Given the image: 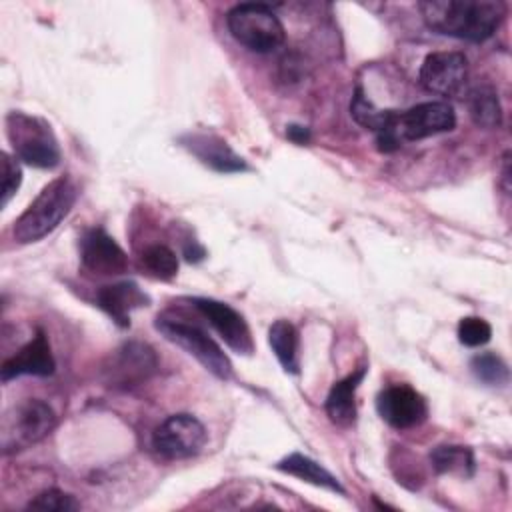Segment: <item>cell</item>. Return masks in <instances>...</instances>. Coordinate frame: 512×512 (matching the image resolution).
<instances>
[{
  "instance_id": "1",
  "label": "cell",
  "mask_w": 512,
  "mask_h": 512,
  "mask_svg": "<svg viewBox=\"0 0 512 512\" xmlns=\"http://www.w3.org/2000/svg\"><path fill=\"white\" fill-rule=\"evenodd\" d=\"M418 8L432 32L468 42L490 38L506 14L500 0H424Z\"/></svg>"
},
{
  "instance_id": "2",
  "label": "cell",
  "mask_w": 512,
  "mask_h": 512,
  "mask_svg": "<svg viewBox=\"0 0 512 512\" xmlns=\"http://www.w3.org/2000/svg\"><path fill=\"white\" fill-rule=\"evenodd\" d=\"M76 186L68 176L48 182L30 206L16 218L12 234L18 244L38 242L48 236L72 210L76 202Z\"/></svg>"
},
{
  "instance_id": "3",
  "label": "cell",
  "mask_w": 512,
  "mask_h": 512,
  "mask_svg": "<svg viewBox=\"0 0 512 512\" xmlns=\"http://www.w3.org/2000/svg\"><path fill=\"white\" fill-rule=\"evenodd\" d=\"M228 30L236 42L244 48L268 54L284 44L286 32L278 16L268 4L246 2L238 4L228 12Z\"/></svg>"
},
{
  "instance_id": "4",
  "label": "cell",
  "mask_w": 512,
  "mask_h": 512,
  "mask_svg": "<svg viewBox=\"0 0 512 512\" xmlns=\"http://www.w3.org/2000/svg\"><path fill=\"white\" fill-rule=\"evenodd\" d=\"M156 330L172 344L180 346L186 354L196 358L210 374L220 380L232 378V362L224 354V350L198 326L188 324L180 318L172 316H158L154 322Z\"/></svg>"
},
{
  "instance_id": "5",
  "label": "cell",
  "mask_w": 512,
  "mask_h": 512,
  "mask_svg": "<svg viewBox=\"0 0 512 512\" xmlns=\"http://www.w3.org/2000/svg\"><path fill=\"white\" fill-rule=\"evenodd\" d=\"M6 130L16 156L36 168H54L60 162V148L50 126L34 116L10 112Z\"/></svg>"
},
{
  "instance_id": "6",
  "label": "cell",
  "mask_w": 512,
  "mask_h": 512,
  "mask_svg": "<svg viewBox=\"0 0 512 512\" xmlns=\"http://www.w3.org/2000/svg\"><path fill=\"white\" fill-rule=\"evenodd\" d=\"M56 424L54 410L36 398L12 406L2 418V450L16 452L42 440Z\"/></svg>"
},
{
  "instance_id": "7",
  "label": "cell",
  "mask_w": 512,
  "mask_h": 512,
  "mask_svg": "<svg viewBox=\"0 0 512 512\" xmlns=\"http://www.w3.org/2000/svg\"><path fill=\"white\" fill-rule=\"evenodd\" d=\"M208 432L192 414L168 416L152 434V448L166 460L196 456L206 444Z\"/></svg>"
},
{
  "instance_id": "8",
  "label": "cell",
  "mask_w": 512,
  "mask_h": 512,
  "mask_svg": "<svg viewBox=\"0 0 512 512\" xmlns=\"http://www.w3.org/2000/svg\"><path fill=\"white\" fill-rule=\"evenodd\" d=\"M454 126L456 114L448 102H420L396 114V136L400 142H414L450 132Z\"/></svg>"
},
{
  "instance_id": "9",
  "label": "cell",
  "mask_w": 512,
  "mask_h": 512,
  "mask_svg": "<svg viewBox=\"0 0 512 512\" xmlns=\"http://www.w3.org/2000/svg\"><path fill=\"white\" fill-rule=\"evenodd\" d=\"M420 84L440 96H458L468 80V60L460 52H432L424 58Z\"/></svg>"
},
{
  "instance_id": "10",
  "label": "cell",
  "mask_w": 512,
  "mask_h": 512,
  "mask_svg": "<svg viewBox=\"0 0 512 512\" xmlns=\"http://www.w3.org/2000/svg\"><path fill=\"white\" fill-rule=\"evenodd\" d=\"M190 304H194V308L210 322V326L220 334L228 348L244 356L254 352L250 328L238 310L214 298H190Z\"/></svg>"
},
{
  "instance_id": "11",
  "label": "cell",
  "mask_w": 512,
  "mask_h": 512,
  "mask_svg": "<svg viewBox=\"0 0 512 512\" xmlns=\"http://www.w3.org/2000/svg\"><path fill=\"white\" fill-rule=\"evenodd\" d=\"M376 410L392 428H412L426 420L428 404L420 392L408 384H394L384 388L376 398Z\"/></svg>"
},
{
  "instance_id": "12",
  "label": "cell",
  "mask_w": 512,
  "mask_h": 512,
  "mask_svg": "<svg viewBox=\"0 0 512 512\" xmlns=\"http://www.w3.org/2000/svg\"><path fill=\"white\" fill-rule=\"evenodd\" d=\"M82 266L100 276L122 274L128 268V256L118 242L102 228H90L80 240Z\"/></svg>"
},
{
  "instance_id": "13",
  "label": "cell",
  "mask_w": 512,
  "mask_h": 512,
  "mask_svg": "<svg viewBox=\"0 0 512 512\" xmlns=\"http://www.w3.org/2000/svg\"><path fill=\"white\" fill-rule=\"evenodd\" d=\"M350 114L360 126L376 134L380 152H394L400 148V140L396 136V110L376 108L374 102L364 96L362 88H356L350 102Z\"/></svg>"
},
{
  "instance_id": "14",
  "label": "cell",
  "mask_w": 512,
  "mask_h": 512,
  "mask_svg": "<svg viewBox=\"0 0 512 512\" xmlns=\"http://www.w3.org/2000/svg\"><path fill=\"white\" fill-rule=\"evenodd\" d=\"M56 368L50 342L40 330L26 346H22L14 356L4 360L0 368L2 382L14 380L18 376H50Z\"/></svg>"
},
{
  "instance_id": "15",
  "label": "cell",
  "mask_w": 512,
  "mask_h": 512,
  "mask_svg": "<svg viewBox=\"0 0 512 512\" xmlns=\"http://www.w3.org/2000/svg\"><path fill=\"white\" fill-rule=\"evenodd\" d=\"M156 368V356L150 346L140 342H128L116 350L112 364L108 368L110 382L114 386H134L140 380H146Z\"/></svg>"
},
{
  "instance_id": "16",
  "label": "cell",
  "mask_w": 512,
  "mask_h": 512,
  "mask_svg": "<svg viewBox=\"0 0 512 512\" xmlns=\"http://www.w3.org/2000/svg\"><path fill=\"white\" fill-rule=\"evenodd\" d=\"M180 144L190 154H194L202 164L216 172L230 174L248 168L244 158L238 156L222 138L214 134H186L180 138Z\"/></svg>"
},
{
  "instance_id": "17",
  "label": "cell",
  "mask_w": 512,
  "mask_h": 512,
  "mask_svg": "<svg viewBox=\"0 0 512 512\" xmlns=\"http://www.w3.org/2000/svg\"><path fill=\"white\" fill-rule=\"evenodd\" d=\"M150 298L144 294L136 282L132 280H122L116 284L102 286L96 294V304L120 326L128 328L130 326V316L132 310L148 306Z\"/></svg>"
},
{
  "instance_id": "18",
  "label": "cell",
  "mask_w": 512,
  "mask_h": 512,
  "mask_svg": "<svg viewBox=\"0 0 512 512\" xmlns=\"http://www.w3.org/2000/svg\"><path fill=\"white\" fill-rule=\"evenodd\" d=\"M366 374V368H358L354 370L352 374H348L346 378L338 380L330 392H328V398H326V414L328 418L338 424V426H350L356 418V390L362 382Z\"/></svg>"
},
{
  "instance_id": "19",
  "label": "cell",
  "mask_w": 512,
  "mask_h": 512,
  "mask_svg": "<svg viewBox=\"0 0 512 512\" xmlns=\"http://www.w3.org/2000/svg\"><path fill=\"white\" fill-rule=\"evenodd\" d=\"M276 468L284 474H290V476H296L304 482H310L314 486H320V488H326L330 492H336V494H344V488L342 484L338 482V478L334 474H330L322 464H318L316 460L300 454V452H292L288 454L286 458H282Z\"/></svg>"
},
{
  "instance_id": "20",
  "label": "cell",
  "mask_w": 512,
  "mask_h": 512,
  "mask_svg": "<svg viewBox=\"0 0 512 512\" xmlns=\"http://www.w3.org/2000/svg\"><path fill=\"white\" fill-rule=\"evenodd\" d=\"M268 342L280 366L288 374L300 372V338L298 330L288 320H276L268 330Z\"/></svg>"
},
{
  "instance_id": "21",
  "label": "cell",
  "mask_w": 512,
  "mask_h": 512,
  "mask_svg": "<svg viewBox=\"0 0 512 512\" xmlns=\"http://www.w3.org/2000/svg\"><path fill=\"white\" fill-rule=\"evenodd\" d=\"M468 114L480 128H498L502 124V106L490 86H478L468 92Z\"/></svg>"
},
{
  "instance_id": "22",
  "label": "cell",
  "mask_w": 512,
  "mask_h": 512,
  "mask_svg": "<svg viewBox=\"0 0 512 512\" xmlns=\"http://www.w3.org/2000/svg\"><path fill=\"white\" fill-rule=\"evenodd\" d=\"M430 464L438 474H460L464 478L474 474V454L466 446H436L430 452Z\"/></svg>"
},
{
  "instance_id": "23",
  "label": "cell",
  "mask_w": 512,
  "mask_h": 512,
  "mask_svg": "<svg viewBox=\"0 0 512 512\" xmlns=\"http://www.w3.org/2000/svg\"><path fill=\"white\" fill-rule=\"evenodd\" d=\"M470 370L476 380L488 386H504L508 382V366L494 352H480L470 360Z\"/></svg>"
},
{
  "instance_id": "24",
  "label": "cell",
  "mask_w": 512,
  "mask_h": 512,
  "mask_svg": "<svg viewBox=\"0 0 512 512\" xmlns=\"http://www.w3.org/2000/svg\"><path fill=\"white\" fill-rule=\"evenodd\" d=\"M142 264L144 268L160 278V280H170L176 276L178 272V258L176 254L164 246V244H154V246H148L142 254Z\"/></svg>"
},
{
  "instance_id": "25",
  "label": "cell",
  "mask_w": 512,
  "mask_h": 512,
  "mask_svg": "<svg viewBox=\"0 0 512 512\" xmlns=\"http://www.w3.org/2000/svg\"><path fill=\"white\" fill-rule=\"evenodd\" d=\"M492 326L478 316H466L458 322V340L468 348H478L490 342Z\"/></svg>"
},
{
  "instance_id": "26",
  "label": "cell",
  "mask_w": 512,
  "mask_h": 512,
  "mask_svg": "<svg viewBox=\"0 0 512 512\" xmlns=\"http://www.w3.org/2000/svg\"><path fill=\"white\" fill-rule=\"evenodd\" d=\"M80 504L74 500L72 494H66L62 490H46L42 494H38L28 508L32 510H50V512H68V510H76Z\"/></svg>"
},
{
  "instance_id": "27",
  "label": "cell",
  "mask_w": 512,
  "mask_h": 512,
  "mask_svg": "<svg viewBox=\"0 0 512 512\" xmlns=\"http://www.w3.org/2000/svg\"><path fill=\"white\" fill-rule=\"evenodd\" d=\"M2 174V206H6L22 182V170L18 162L6 152L2 154Z\"/></svg>"
},
{
  "instance_id": "28",
  "label": "cell",
  "mask_w": 512,
  "mask_h": 512,
  "mask_svg": "<svg viewBox=\"0 0 512 512\" xmlns=\"http://www.w3.org/2000/svg\"><path fill=\"white\" fill-rule=\"evenodd\" d=\"M286 136L294 142V144H308L310 142V130L306 126H300V124H290L286 128Z\"/></svg>"
},
{
  "instance_id": "29",
  "label": "cell",
  "mask_w": 512,
  "mask_h": 512,
  "mask_svg": "<svg viewBox=\"0 0 512 512\" xmlns=\"http://www.w3.org/2000/svg\"><path fill=\"white\" fill-rule=\"evenodd\" d=\"M184 256H186V260H190V262H198V260H202V258L206 256V252H204L202 246H198L196 242H192V246L188 244V246L184 248Z\"/></svg>"
}]
</instances>
